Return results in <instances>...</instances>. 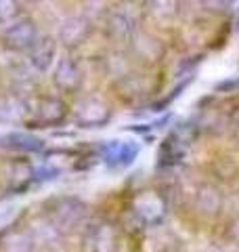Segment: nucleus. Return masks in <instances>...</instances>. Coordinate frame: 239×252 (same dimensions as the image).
Masks as SVG:
<instances>
[{"mask_svg": "<svg viewBox=\"0 0 239 252\" xmlns=\"http://www.w3.org/2000/svg\"><path fill=\"white\" fill-rule=\"evenodd\" d=\"M51 227L55 231L71 233L78 225H82L89 217V206L78 198H57L46 208Z\"/></svg>", "mask_w": 239, "mask_h": 252, "instance_id": "f257e3e1", "label": "nucleus"}, {"mask_svg": "<svg viewBox=\"0 0 239 252\" xmlns=\"http://www.w3.org/2000/svg\"><path fill=\"white\" fill-rule=\"evenodd\" d=\"M132 215L137 217L143 225L147 227H157L164 223L166 215H168V204L166 198L157 191H141L132 198Z\"/></svg>", "mask_w": 239, "mask_h": 252, "instance_id": "f03ea898", "label": "nucleus"}, {"mask_svg": "<svg viewBox=\"0 0 239 252\" xmlns=\"http://www.w3.org/2000/svg\"><path fill=\"white\" fill-rule=\"evenodd\" d=\"M84 252H118L120 250V235L111 220L99 219L90 223L82 238Z\"/></svg>", "mask_w": 239, "mask_h": 252, "instance_id": "7ed1b4c3", "label": "nucleus"}, {"mask_svg": "<svg viewBox=\"0 0 239 252\" xmlns=\"http://www.w3.org/2000/svg\"><path fill=\"white\" fill-rule=\"evenodd\" d=\"M74 116L82 128H101L111 120V109L101 97H84L78 101Z\"/></svg>", "mask_w": 239, "mask_h": 252, "instance_id": "20e7f679", "label": "nucleus"}, {"mask_svg": "<svg viewBox=\"0 0 239 252\" xmlns=\"http://www.w3.org/2000/svg\"><path fill=\"white\" fill-rule=\"evenodd\" d=\"M2 40L13 51H28L30 53L34 49V44L40 40L34 19L21 17L15 23H11V26H6L2 32Z\"/></svg>", "mask_w": 239, "mask_h": 252, "instance_id": "39448f33", "label": "nucleus"}, {"mask_svg": "<svg viewBox=\"0 0 239 252\" xmlns=\"http://www.w3.org/2000/svg\"><path fill=\"white\" fill-rule=\"evenodd\" d=\"M193 141V135H191V128L187 126H180V128H174L166 141L159 147V164L162 166H170V164H177L185 158L187 149Z\"/></svg>", "mask_w": 239, "mask_h": 252, "instance_id": "423d86ee", "label": "nucleus"}, {"mask_svg": "<svg viewBox=\"0 0 239 252\" xmlns=\"http://www.w3.org/2000/svg\"><path fill=\"white\" fill-rule=\"evenodd\" d=\"M139 156V145L134 141H105L101 145V158L103 162L109 164L111 168H122V166H128L137 160Z\"/></svg>", "mask_w": 239, "mask_h": 252, "instance_id": "0eeeda50", "label": "nucleus"}, {"mask_svg": "<svg viewBox=\"0 0 239 252\" xmlns=\"http://www.w3.org/2000/svg\"><path fill=\"white\" fill-rule=\"evenodd\" d=\"M90 36V21L82 17V15H69L61 21L59 26V40L67 49H76V46L84 44Z\"/></svg>", "mask_w": 239, "mask_h": 252, "instance_id": "6e6552de", "label": "nucleus"}, {"mask_svg": "<svg viewBox=\"0 0 239 252\" xmlns=\"http://www.w3.org/2000/svg\"><path fill=\"white\" fill-rule=\"evenodd\" d=\"M53 82L61 93H76L82 84V69L76 59H61L53 72Z\"/></svg>", "mask_w": 239, "mask_h": 252, "instance_id": "1a4fd4ad", "label": "nucleus"}, {"mask_svg": "<svg viewBox=\"0 0 239 252\" xmlns=\"http://www.w3.org/2000/svg\"><path fill=\"white\" fill-rule=\"evenodd\" d=\"M0 147L9 149V152L36 154L44 149V139L31 135V132H4L0 135Z\"/></svg>", "mask_w": 239, "mask_h": 252, "instance_id": "9d476101", "label": "nucleus"}, {"mask_svg": "<svg viewBox=\"0 0 239 252\" xmlns=\"http://www.w3.org/2000/svg\"><path fill=\"white\" fill-rule=\"evenodd\" d=\"M55 55H57V42L53 36H40V40L34 44V49L28 53L30 63L36 72H49L55 63Z\"/></svg>", "mask_w": 239, "mask_h": 252, "instance_id": "9b49d317", "label": "nucleus"}, {"mask_svg": "<svg viewBox=\"0 0 239 252\" xmlns=\"http://www.w3.org/2000/svg\"><path fill=\"white\" fill-rule=\"evenodd\" d=\"M65 116H67V103L57 97L40 99L36 107V122L40 126H55L65 120Z\"/></svg>", "mask_w": 239, "mask_h": 252, "instance_id": "f8f14e48", "label": "nucleus"}, {"mask_svg": "<svg viewBox=\"0 0 239 252\" xmlns=\"http://www.w3.org/2000/svg\"><path fill=\"white\" fill-rule=\"evenodd\" d=\"M195 204H197V210L202 212V215L216 217L222 210V193L214 185H202L197 189Z\"/></svg>", "mask_w": 239, "mask_h": 252, "instance_id": "ddd939ff", "label": "nucleus"}, {"mask_svg": "<svg viewBox=\"0 0 239 252\" xmlns=\"http://www.w3.org/2000/svg\"><path fill=\"white\" fill-rule=\"evenodd\" d=\"M31 250H34V238L23 231L11 233L2 242V252H31Z\"/></svg>", "mask_w": 239, "mask_h": 252, "instance_id": "4468645a", "label": "nucleus"}, {"mask_svg": "<svg viewBox=\"0 0 239 252\" xmlns=\"http://www.w3.org/2000/svg\"><path fill=\"white\" fill-rule=\"evenodd\" d=\"M21 6L19 2H13V0H0V26H11L17 19H21Z\"/></svg>", "mask_w": 239, "mask_h": 252, "instance_id": "2eb2a0df", "label": "nucleus"}, {"mask_svg": "<svg viewBox=\"0 0 239 252\" xmlns=\"http://www.w3.org/2000/svg\"><path fill=\"white\" fill-rule=\"evenodd\" d=\"M109 28H111V32H114L116 36H126V34H130V30H132V21H130L128 15L114 13L109 17Z\"/></svg>", "mask_w": 239, "mask_h": 252, "instance_id": "dca6fc26", "label": "nucleus"}, {"mask_svg": "<svg viewBox=\"0 0 239 252\" xmlns=\"http://www.w3.org/2000/svg\"><path fill=\"white\" fill-rule=\"evenodd\" d=\"M11 215H13V208H0V225H2Z\"/></svg>", "mask_w": 239, "mask_h": 252, "instance_id": "f3484780", "label": "nucleus"}, {"mask_svg": "<svg viewBox=\"0 0 239 252\" xmlns=\"http://www.w3.org/2000/svg\"><path fill=\"white\" fill-rule=\"evenodd\" d=\"M218 252H239V250H231V248H227V250H218Z\"/></svg>", "mask_w": 239, "mask_h": 252, "instance_id": "a211bd4d", "label": "nucleus"}]
</instances>
